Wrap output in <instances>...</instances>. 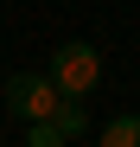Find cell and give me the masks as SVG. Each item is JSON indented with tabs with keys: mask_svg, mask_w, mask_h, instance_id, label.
Here are the masks:
<instances>
[{
	"mask_svg": "<svg viewBox=\"0 0 140 147\" xmlns=\"http://www.w3.org/2000/svg\"><path fill=\"white\" fill-rule=\"evenodd\" d=\"M45 77H51L57 96H96L102 90V51L89 38H64L51 51V64H45Z\"/></svg>",
	"mask_w": 140,
	"mask_h": 147,
	"instance_id": "cell-1",
	"label": "cell"
},
{
	"mask_svg": "<svg viewBox=\"0 0 140 147\" xmlns=\"http://www.w3.org/2000/svg\"><path fill=\"white\" fill-rule=\"evenodd\" d=\"M0 109H7L19 128H32V121H51L57 90H51V77H45V70H13L7 90H0Z\"/></svg>",
	"mask_w": 140,
	"mask_h": 147,
	"instance_id": "cell-2",
	"label": "cell"
},
{
	"mask_svg": "<svg viewBox=\"0 0 140 147\" xmlns=\"http://www.w3.org/2000/svg\"><path fill=\"white\" fill-rule=\"evenodd\" d=\"M51 128H57L64 141H83V134H89V102H83V96H57Z\"/></svg>",
	"mask_w": 140,
	"mask_h": 147,
	"instance_id": "cell-3",
	"label": "cell"
},
{
	"mask_svg": "<svg viewBox=\"0 0 140 147\" xmlns=\"http://www.w3.org/2000/svg\"><path fill=\"white\" fill-rule=\"evenodd\" d=\"M102 147H140V115H108L102 121Z\"/></svg>",
	"mask_w": 140,
	"mask_h": 147,
	"instance_id": "cell-4",
	"label": "cell"
},
{
	"mask_svg": "<svg viewBox=\"0 0 140 147\" xmlns=\"http://www.w3.org/2000/svg\"><path fill=\"white\" fill-rule=\"evenodd\" d=\"M26 147H70V141L51 128V121H32V128H26Z\"/></svg>",
	"mask_w": 140,
	"mask_h": 147,
	"instance_id": "cell-5",
	"label": "cell"
},
{
	"mask_svg": "<svg viewBox=\"0 0 140 147\" xmlns=\"http://www.w3.org/2000/svg\"><path fill=\"white\" fill-rule=\"evenodd\" d=\"M134 115H140V109H134Z\"/></svg>",
	"mask_w": 140,
	"mask_h": 147,
	"instance_id": "cell-6",
	"label": "cell"
}]
</instances>
